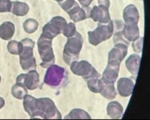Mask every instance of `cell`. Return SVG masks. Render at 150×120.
Masks as SVG:
<instances>
[{"label":"cell","mask_w":150,"mask_h":120,"mask_svg":"<svg viewBox=\"0 0 150 120\" xmlns=\"http://www.w3.org/2000/svg\"><path fill=\"white\" fill-rule=\"evenodd\" d=\"M114 42L115 44L117 43H123L127 46L129 44V41L124 38L121 31H118L114 35Z\"/></svg>","instance_id":"f1b7e54d"},{"label":"cell","mask_w":150,"mask_h":120,"mask_svg":"<svg viewBox=\"0 0 150 120\" xmlns=\"http://www.w3.org/2000/svg\"><path fill=\"white\" fill-rule=\"evenodd\" d=\"M29 8L28 5L26 3L20 2H14L12 3V6L11 12L13 14L18 16H23L28 13Z\"/></svg>","instance_id":"ffe728a7"},{"label":"cell","mask_w":150,"mask_h":120,"mask_svg":"<svg viewBox=\"0 0 150 120\" xmlns=\"http://www.w3.org/2000/svg\"><path fill=\"white\" fill-rule=\"evenodd\" d=\"M12 94L15 98L22 100L27 95H28V92L26 88L24 87L20 84H16L12 87Z\"/></svg>","instance_id":"cb8c5ba5"},{"label":"cell","mask_w":150,"mask_h":120,"mask_svg":"<svg viewBox=\"0 0 150 120\" xmlns=\"http://www.w3.org/2000/svg\"><path fill=\"white\" fill-rule=\"evenodd\" d=\"M128 53V46L123 43H117L108 54V61H116L120 63Z\"/></svg>","instance_id":"7c38bea8"},{"label":"cell","mask_w":150,"mask_h":120,"mask_svg":"<svg viewBox=\"0 0 150 120\" xmlns=\"http://www.w3.org/2000/svg\"><path fill=\"white\" fill-rule=\"evenodd\" d=\"M25 31L28 34H33L36 31L38 27V23L36 20L32 18L27 19L23 24Z\"/></svg>","instance_id":"d4e9b609"},{"label":"cell","mask_w":150,"mask_h":120,"mask_svg":"<svg viewBox=\"0 0 150 120\" xmlns=\"http://www.w3.org/2000/svg\"><path fill=\"white\" fill-rule=\"evenodd\" d=\"M76 31V27L75 24L73 23H70L69 24H67L66 25L64 29L63 30L62 34L67 37L70 38L71 37L73 36Z\"/></svg>","instance_id":"4316f807"},{"label":"cell","mask_w":150,"mask_h":120,"mask_svg":"<svg viewBox=\"0 0 150 120\" xmlns=\"http://www.w3.org/2000/svg\"><path fill=\"white\" fill-rule=\"evenodd\" d=\"M104 84L98 78H93L87 80V86L91 91L94 93H99L101 91Z\"/></svg>","instance_id":"603a6c76"},{"label":"cell","mask_w":150,"mask_h":120,"mask_svg":"<svg viewBox=\"0 0 150 120\" xmlns=\"http://www.w3.org/2000/svg\"><path fill=\"white\" fill-rule=\"evenodd\" d=\"M114 29L113 22L111 20L107 24H98L95 30L88 32L89 42L93 46L98 45L102 42L110 38Z\"/></svg>","instance_id":"277c9868"},{"label":"cell","mask_w":150,"mask_h":120,"mask_svg":"<svg viewBox=\"0 0 150 120\" xmlns=\"http://www.w3.org/2000/svg\"><path fill=\"white\" fill-rule=\"evenodd\" d=\"M70 65L72 72L76 75L82 76L85 80H88L100 77L99 73L87 61H76L72 62Z\"/></svg>","instance_id":"8992f818"},{"label":"cell","mask_w":150,"mask_h":120,"mask_svg":"<svg viewBox=\"0 0 150 120\" xmlns=\"http://www.w3.org/2000/svg\"><path fill=\"white\" fill-rule=\"evenodd\" d=\"M100 93L103 97L109 100L114 99L117 95L114 84H104Z\"/></svg>","instance_id":"44dd1931"},{"label":"cell","mask_w":150,"mask_h":120,"mask_svg":"<svg viewBox=\"0 0 150 120\" xmlns=\"http://www.w3.org/2000/svg\"><path fill=\"white\" fill-rule=\"evenodd\" d=\"M65 119H91V118L85 111L75 109L71 111L70 113L64 118Z\"/></svg>","instance_id":"7402d4cb"},{"label":"cell","mask_w":150,"mask_h":120,"mask_svg":"<svg viewBox=\"0 0 150 120\" xmlns=\"http://www.w3.org/2000/svg\"><path fill=\"white\" fill-rule=\"evenodd\" d=\"M23 106L33 119H61L62 117L54 103L48 98H36L27 95L24 98Z\"/></svg>","instance_id":"6da1fadb"},{"label":"cell","mask_w":150,"mask_h":120,"mask_svg":"<svg viewBox=\"0 0 150 120\" xmlns=\"http://www.w3.org/2000/svg\"><path fill=\"white\" fill-rule=\"evenodd\" d=\"M14 32V25L11 22H5L0 26V38L2 39L10 40L12 38Z\"/></svg>","instance_id":"d6986e66"},{"label":"cell","mask_w":150,"mask_h":120,"mask_svg":"<svg viewBox=\"0 0 150 120\" xmlns=\"http://www.w3.org/2000/svg\"><path fill=\"white\" fill-rule=\"evenodd\" d=\"M134 83L128 78H121L117 83V89L119 94L124 97L130 96L133 92Z\"/></svg>","instance_id":"4fadbf2b"},{"label":"cell","mask_w":150,"mask_h":120,"mask_svg":"<svg viewBox=\"0 0 150 120\" xmlns=\"http://www.w3.org/2000/svg\"><path fill=\"white\" fill-rule=\"evenodd\" d=\"M12 2L10 0H0V13L11 12Z\"/></svg>","instance_id":"83f0119b"},{"label":"cell","mask_w":150,"mask_h":120,"mask_svg":"<svg viewBox=\"0 0 150 120\" xmlns=\"http://www.w3.org/2000/svg\"><path fill=\"white\" fill-rule=\"evenodd\" d=\"M124 18L126 24H138L139 20V14L137 8L134 5L130 4L125 8Z\"/></svg>","instance_id":"5bb4252c"},{"label":"cell","mask_w":150,"mask_h":120,"mask_svg":"<svg viewBox=\"0 0 150 120\" xmlns=\"http://www.w3.org/2000/svg\"><path fill=\"white\" fill-rule=\"evenodd\" d=\"M39 83V74L35 70L30 71L27 74L20 75L16 79V84H20L29 90L37 88Z\"/></svg>","instance_id":"9c48e42d"},{"label":"cell","mask_w":150,"mask_h":120,"mask_svg":"<svg viewBox=\"0 0 150 120\" xmlns=\"http://www.w3.org/2000/svg\"><path fill=\"white\" fill-rule=\"evenodd\" d=\"M67 13L71 19L76 23L84 20L87 16V13L84 9L80 7L78 3Z\"/></svg>","instance_id":"ac0fdd59"},{"label":"cell","mask_w":150,"mask_h":120,"mask_svg":"<svg viewBox=\"0 0 150 120\" xmlns=\"http://www.w3.org/2000/svg\"><path fill=\"white\" fill-rule=\"evenodd\" d=\"M83 43L82 37L77 31L73 36L68 38L63 53V60L67 64L70 65L73 62L78 61Z\"/></svg>","instance_id":"3957f363"},{"label":"cell","mask_w":150,"mask_h":120,"mask_svg":"<svg viewBox=\"0 0 150 120\" xmlns=\"http://www.w3.org/2000/svg\"><path fill=\"white\" fill-rule=\"evenodd\" d=\"M123 108L120 103L117 101H112L107 107V112L112 119H119L122 116Z\"/></svg>","instance_id":"e0dca14e"},{"label":"cell","mask_w":150,"mask_h":120,"mask_svg":"<svg viewBox=\"0 0 150 120\" xmlns=\"http://www.w3.org/2000/svg\"><path fill=\"white\" fill-rule=\"evenodd\" d=\"M141 57L136 54L130 56L126 61V67L133 75L138 74L140 65Z\"/></svg>","instance_id":"2e32d148"},{"label":"cell","mask_w":150,"mask_h":120,"mask_svg":"<svg viewBox=\"0 0 150 120\" xmlns=\"http://www.w3.org/2000/svg\"><path fill=\"white\" fill-rule=\"evenodd\" d=\"M65 75V70L58 65H52L47 71L44 82L52 87H58L62 82Z\"/></svg>","instance_id":"ba28073f"},{"label":"cell","mask_w":150,"mask_h":120,"mask_svg":"<svg viewBox=\"0 0 150 120\" xmlns=\"http://www.w3.org/2000/svg\"><path fill=\"white\" fill-rule=\"evenodd\" d=\"M35 42L32 39L26 38L20 42V63L22 69L25 71L35 70L36 62L33 55Z\"/></svg>","instance_id":"7a4b0ae2"},{"label":"cell","mask_w":150,"mask_h":120,"mask_svg":"<svg viewBox=\"0 0 150 120\" xmlns=\"http://www.w3.org/2000/svg\"><path fill=\"white\" fill-rule=\"evenodd\" d=\"M38 49L42 60L41 66L47 68L53 65L55 62V57L52 48V40L40 36L38 41Z\"/></svg>","instance_id":"5b68a950"},{"label":"cell","mask_w":150,"mask_h":120,"mask_svg":"<svg viewBox=\"0 0 150 120\" xmlns=\"http://www.w3.org/2000/svg\"></svg>","instance_id":"e575fe53"},{"label":"cell","mask_w":150,"mask_h":120,"mask_svg":"<svg viewBox=\"0 0 150 120\" xmlns=\"http://www.w3.org/2000/svg\"><path fill=\"white\" fill-rule=\"evenodd\" d=\"M7 49L10 53L14 55H18L20 52V42L14 40L10 41L7 45Z\"/></svg>","instance_id":"484cf974"},{"label":"cell","mask_w":150,"mask_h":120,"mask_svg":"<svg viewBox=\"0 0 150 120\" xmlns=\"http://www.w3.org/2000/svg\"><path fill=\"white\" fill-rule=\"evenodd\" d=\"M122 32L124 38L128 41H134L139 37V29L137 25L125 24Z\"/></svg>","instance_id":"9a60e30c"},{"label":"cell","mask_w":150,"mask_h":120,"mask_svg":"<svg viewBox=\"0 0 150 120\" xmlns=\"http://www.w3.org/2000/svg\"><path fill=\"white\" fill-rule=\"evenodd\" d=\"M4 104H5L4 100L2 98L0 97V109H2L4 107Z\"/></svg>","instance_id":"1f68e13d"},{"label":"cell","mask_w":150,"mask_h":120,"mask_svg":"<svg viewBox=\"0 0 150 120\" xmlns=\"http://www.w3.org/2000/svg\"><path fill=\"white\" fill-rule=\"evenodd\" d=\"M132 47L133 50L137 53H140L142 52V47H143V38L141 37L140 38H138L136 41H133Z\"/></svg>","instance_id":"f546056e"},{"label":"cell","mask_w":150,"mask_h":120,"mask_svg":"<svg viewBox=\"0 0 150 120\" xmlns=\"http://www.w3.org/2000/svg\"><path fill=\"white\" fill-rule=\"evenodd\" d=\"M78 1L82 6L84 7H87L91 4V3L93 0H78Z\"/></svg>","instance_id":"4dcf8cb0"},{"label":"cell","mask_w":150,"mask_h":120,"mask_svg":"<svg viewBox=\"0 0 150 120\" xmlns=\"http://www.w3.org/2000/svg\"><path fill=\"white\" fill-rule=\"evenodd\" d=\"M55 1H57L59 3H60L61 2H62V1H64V0H55Z\"/></svg>","instance_id":"d6a6232c"},{"label":"cell","mask_w":150,"mask_h":120,"mask_svg":"<svg viewBox=\"0 0 150 120\" xmlns=\"http://www.w3.org/2000/svg\"><path fill=\"white\" fill-rule=\"evenodd\" d=\"M67 23L65 19L61 16L53 17L50 22L43 27L41 36L45 38L52 40L59 34L63 32Z\"/></svg>","instance_id":"52a82bcc"},{"label":"cell","mask_w":150,"mask_h":120,"mask_svg":"<svg viewBox=\"0 0 150 120\" xmlns=\"http://www.w3.org/2000/svg\"><path fill=\"white\" fill-rule=\"evenodd\" d=\"M120 64L116 61H108L102 77V81L104 84H114L116 81L118 77Z\"/></svg>","instance_id":"30bf717a"},{"label":"cell","mask_w":150,"mask_h":120,"mask_svg":"<svg viewBox=\"0 0 150 120\" xmlns=\"http://www.w3.org/2000/svg\"><path fill=\"white\" fill-rule=\"evenodd\" d=\"M90 16L94 22L100 24H107L110 21L108 7L104 5L95 6L90 12Z\"/></svg>","instance_id":"8fae6325"},{"label":"cell","mask_w":150,"mask_h":120,"mask_svg":"<svg viewBox=\"0 0 150 120\" xmlns=\"http://www.w3.org/2000/svg\"><path fill=\"white\" fill-rule=\"evenodd\" d=\"M1 76H0V83H1Z\"/></svg>","instance_id":"836d02e7"}]
</instances>
